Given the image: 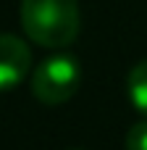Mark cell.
Returning <instances> with one entry per match:
<instances>
[{
    "mask_svg": "<svg viewBox=\"0 0 147 150\" xmlns=\"http://www.w3.org/2000/svg\"><path fill=\"white\" fill-rule=\"evenodd\" d=\"M82 84L79 61L68 53H55L45 58L32 74V95L45 105H63L76 95Z\"/></svg>",
    "mask_w": 147,
    "mask_h": 150,
    "instance_id": "7a4b0ae2",
    "label": "cell"
},
{
    "mask_svg": "<svg viewBox=\"0 0 147 150\" xmlns=\"http://www.w3.org/2000/svg\"><path fill=\"white\" fill-rule=\"evenodd\" d=\"M126 95H129V103L134 105V111H139L147 119V58L139 61L129 76H126Z\"/></svg>",
    "mask_w": 147,
    "mask_h": 150,
    "instance_id": "277c9868",
    "label": "cell"
},
{
    "mask_svg": "<svg viewBox=\"0 0 147 150\" xmlns=\"http://www.w3.org/2000/svg\"><path fill=\"white\" fill-rule=\"evenodd\" d=\"M21 26L34 45L68 47L82 26L76 0H21Z\"/></svg>",
    "mask_w": 147,
    "mask_h": 150,
    "instance_id": "6da1fadb",
    "label": "cell"
},
{
    "mask_svg": "<svg viewBox=\"0 0 147 150\" xmlns=\"http://www.w3.org/2000/svg\"><path fill=\"white\" fill-rule=\"evenodd\" d=\"M124 145H126V150H147V119L132 124V129L126 132Z\"/></svg>",
    "mask_w": 147,
    "mask_h": 150,
    "instance_id": "5b68a950",
    "label": "cell"
},
{
    "mask_svg": "<svg viewBox=\"0 0 147 150\" xmlns=\"http://www.w3.org/2000/svg\"><path fill=\"white\" fill-rule=\"evenodd\" d=\"M32 69V50L16 34H0V92L16 87Z\"/></svg>",
    "mask_w": 147,
    "mask_h": 150,
    "instance_id": "3957f363",
    "label": "cell"
}]
</instances>
